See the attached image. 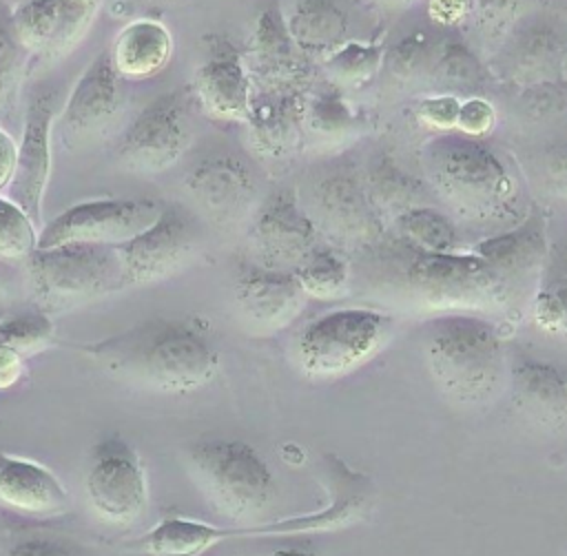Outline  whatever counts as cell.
<instances>
[{
    "instance_id": "obj_1",
    "label": "cell",
    "mask_w": 567,
    "mask_h": 556,
    "mask_svg": "<svg viewBox=\"0 0 567 556\" xmlns=\"http://www.w3.org/2000/svg\"><path fill=\"white\" fill-rule=\"evenodd\" d=\"M75 350L111 379L164 394L202 390L219 372L217 348L182 319H148Z\"/></svg>"
},
{
    "instance_id": "obj_2",
    "label": "cell",
    "mask_w": 567,
    "mask_h": 556,
    "mask_svg": "<svg viewBox=\"0 0 567 556\" xmlns=\"http://www.w3.org/2000/svg\"><path fill=\"white\" fill-rule=\"evenodd\" d=\"M436 195L463 219L501 222L514 213L518 182L503 157L478 137L443 131L423 148Z\"/></svg>"
},
{
    "instance_id": "obj_3",
    "label": "cell",
    "mask_w": 567,
    "mask_h": 556,
    "mask_svg": "<svg viewBox=\"0 0 567 556\" xmlns=\"http://www.w3.org/2000/svg\"><path fill=\"white\" fill-rule=\"evenodd\" d=\"M421 354L434 383L456 403H485L505 383L503 339L476 315L450 312L427 321L421 330Z\"/></svg>"
},
{
    "instance_id": "obj_4",
    "label": "cell",
    "mask_w": 567,
    "mask_h": 556,
    "mask_svg": "<svg viewBox=\"0 0 567 556\" xmlns=\"http://www.w3.org/2000/svg\"><path fill=\"white\" fill-rule=\"evenodd\" d=\"M184 463L208 505L233 521H257L275 498V476L261 454L237 439H202Z\"/></svg>"
},
{
    "instance_id": "obj_5",
    "label": "cell",
    "mask_w": 567,
    "mask_h": 556,
    "mask_svg": "<svg viewBox=\"0 0 567 556\" xmlns=\"http://www.w3.org/2000/svg\"><path fill=\"white\" fill-rule=\"evenodd\" d=\"M35 301L47 310L82 306L126 288L120 244L69 241L27 257Z\"/></svg>"
},
{
    "instance_id": "obj_6",
    "label": "cell",
    "mask_w": 567,
    "mask_h": 556,
    "mask_svg": "<svg viewBox=\"0 0 567 556\" xmlns=\"http://www.w3.org/2000/svg\"><path fill=\"white\" fill-rule=\"evenodd\" d=\"M392 321L372 308L330 310L295 339V361L303 374L337 379L368 363L388 341Z\"/></svg>"
},
{
    "instance_id": "obj_7",
    "label": "cell",
    "mask_w": 567,
    "mask_h": 556,
    "mask_svg": "<svg viewBox=\"0 0 567 556\" xmlns=\"http://www.w3.org/2000/svg\"><path fill=\"white\" fill-rule=\"evenodd\" d=\"M405 284L416 299L434 308H483L507 295V281L474 250H416L405 266Z\"/></svg>"
},
{
    "instance_id": "obj_8",
    "label": "cell",
    "mask_w": 567,
    "mask_h": 556,
    "mask_svg": "<svg viewBox=\"0 0 567 556\" xmlns=\"http://www.w3.org/2000/svg\"><path fill=\"white\" fill-rule=\"evenodd\" d=\"M84 487L91 509L109 525H133L148 507L144 463L120 436H106L93 445Z\"/></svg>"
},
{
    "instance_id": "obj_9",
    "label": "cell",
    "mask_w": 567,
    "mask_h": 556,
    "mask_svg": "<svg viewBox=\"0 0 567 556\" xmlns=\"http://www.w3.org/2000/svg\"><path fill=\"white\" fill-rule=\"evenodd\" d=\"M193 140L188 104L182 91H168L151 100L124 128L117 142L120 162L135 173L171 168L188 151Z\"/></svg>"
},
{
    "instance_id": "obj_10",
    "label": "cell",
    "mask_w": 567,
    "mask_h": 556,
    "mask_svg": "<svg viewBox=\"0 0 567 556\" xmlns=\"http://www.w3.org/2000/svg\"><path fill=\"white\" fill-rule=\"evenodd\" d=\"M164 204L151 197H104L78 202L47 222L38 233V246H58L69 241L124 244L148 228Z\"/></svg>"
},
{
    "instance_id": "obj_11",
    "label": "cell",
    "mask_w": 567,
    "mask_h": 556,
    "mask_svg": "<svg viewBox=\"0 0 567 556\" xmlns=\"http://www.w3.org/2000/svg\"><path fill=\"white\" fill-rule=\"evenodd\" d=\"M197 248L199 228L195 219L186 210L164 204L148 228L120 244L126 288L148 286L179 272L197 255Z\"/></svg>"
},
{
    "instance_id": "obj_12",
    "label": "cell",
    "mask_w": 567,
    "mask_h": 556,
    "mask_svg": "<svg viewBox=\"0 0 567 556\" xmlns=\"http://www.w3.org/2000/svg\"><path fill=\"white\" fill-rule=\"evenodd\" d=\"M315 239L317 224L312 215L286 188L270 193L257 206L248 228L257 264L277 270H295L315 248Z\"/></svg>"
},
{
    "instance_id": "obj_13",
    "label": "cell",
    "mask_w": 567,
    "mask_h": 556,
    "mask_svg": "<svg viewBox=\"0 0 567 556\" xmlns=\"http://www.w3.org/2000/svg\"><path fill=\"white\" fill-rule=\"evenodd\" d=\"M246 66L261 91H306L312 82V62L292 40L277 2L264 7L252 22Z\"/></svg>"
},
{
    "instance_id": "obj_14",
    "label": "cell",
    "mask_w": 567,
    "mask_h": 556,
    "mask_svg": "<svg viewBox=\"0 0 567 556\" xmlns=\"http://www.w3.org/2000/svg\"><path fill=\"white\" fill-rule=\"evenodd\" d=\"M122 104V75L113 66L111 53L100 51L82 71L62 106L58 120L62 142L71 146L100 135L117 120Z\"/></svg>"
},
{
    "instance_id": "obj_15",
    "label": "cell",
    "mask_w": 567,
    "mask_h": 556,
    "mask_svg": "<svg viewBox=\"0 0 567 556\" xmlns=\"http://www.w3.org/2000/svg\"><path fill=\"white\" fill-rule=\"evenodd\" d=\"M53 120L55 95H51V91H33L27 102L22 137L16 155V171L7 191L9 197L20 204L35 224H40L44 193L51 177Z\"/></svg>"
},
{
    "instance_id": "obj_16",
    "label": "cell",
    "mask_w": 567,
    "mask_h": 556,
    "mask_svg": "<svg viewBox=\"0 0 567 556\" xmlns=\"http://www.w3.org/2000/svg\"><path fill=\"white\" fill-rule=\"evenodd\" d=\"M193 93L199 109L219 122H244L252 104V78L246 60L226 38H208V55L197 66Z\"/></svg>"
},
{
    "instance_id": "obj_17",
    "label": "cell",
    "mask_w": 567,
    "mask_h": 556,
    "mask_svg": "<svg viewBox=\"0 0 567 556\" xmlns=\"http://www.w3.org/2000/svg\"><path fill=\"white\" fill-rule=\"evenodd\" d=\"M501 71L520 86H545L567 60V33L551 18L516 22L501 44ZM503 75V78H505Z\"/></svg>"
},
{
    "instance_id": "obj_18",
    "label": "cell",
    "mask_w": 567,
    "mask_h": 556,
    "mask_svg": "<svg viewBox=\"0 0 567 556\" xmlns=\"http://www.w3.org/2000/svg\"><path fill=\"white\" fill-rule=\"evenodd\" d=\"M186 193L217 224H230L246 213L257 193L252 168L230 153L208 155L184 177Z\"/></svg>"
},
{
    "instance_id": "obj_19",
    "label": "cell",
    "mask_w": 567,
    "mask_h": 556,
    "mask_svg": "<svg viewBox=\"0 0 567 556\" xmlns=\"http://www.w3.org/2000/svg\"><path fill=\"white\" fill-rule=\"evenodd\" d=\"M509 399L514 410L543 430L567 428V368L518 357L509 365Z\"/></svg>"
},
{
    "instance_id": "obj_20",
    "label": "cell",
    "mask_w": 567,
    "mask_h": 556,
    "mask_svg": "<svg viewBox=\"0 0 567 556\" xmlns=\"http://www.w3.org/2000/svg\"><path fill=\"white\" fill-rule=\"evenodd\" d=\"M315 224L321 222L334 237L348 241H368L377 237L381 224L365 184L350 171H332L317 179L312 188Z\"/></svg>"
},
{
    "instance_id": "obj_21",
    "label": "cell",
    "mask_w": 567,
    "mask_h": 556,
    "mask_svg": "<svg viewBox=\"0 0 567 556\" xmlns=\"http://www.w3.org/2000/svg\"><path fill=\"white\" fill-rule=\"evenodd\" d=\"M306 292L292 270L248 266L237 275L235 301L241 315L264 328L290 323L303 308Z\"/></svg>"
},
{
    "instance_id": "obj_22",
    "label": "cell",
    "mask_w": 567,
    "mask_h": 556,
    "mask_svg": "<svg viewBox=\"0 0 567 556\" xmlns=\"http://www.w3.org/2000/svg\"><path fill=\"white\" fill-rule=\"evenodd\" d=\"M306 93L303 91H264L252 97L246 115L248 144L264 159H281L301 144Z\"/></svg>"
},
{
    "instance_id": "obj_23",
    "label": "cell",
    "mask_w": 567,
    "mask_h": 556,
    "mask_svg": "<svg viewBox=\"0 0 567 556\" xmlns=\"http://www.w3.org/2000/svg\"><path fill=\"white\" fill-rule=\"evenodd\" d=\"M0 503L31 518H55L69 512L62 481L42 463L0 454Z\"/></svg>"
},
{
    "instance_id": "obj_24",
    "label": "cell",
    "mask_w": 567,
    "mask_h": 556,
    "mask_svg": "<svg viewBox=\"0 0 567 556\" xmlns=\"http://www.w3.org/2000/svg\"><path fill=\"white\" fill-rule=\"evenodd\" d=\"M330 465V485H332V503L328 509L308 514V516H297V518H286L279 523H268V525H252L244 527V536H257V534H308V532H323V529H337L343 525H350L359 516L365 514V507L370 505V485L368 481L346 467L334 456H326Z\"/></svg>"
},
{
    "instance_id": "obj_25",
    "label": "cell",
    "mask_w": 567,
    "mask_h": 556,
    "mask_svg": "<svg viewBox=\"0 0 567 556\" xmlns=\"http://www.w3.org/2000/svg\"><path fill=\"white\" fill-rule=\"evenodd\" d=\"M109 53L122 80H146L168 64L173 35L159 20L137 18L117 31Z\"/></svg>"
},
{
    "instance_id": "obj_26",
    "label": "cell",
    "mask_w": 567,
    "mask_h": 556,
    "mask_svg": "<svg viewBox=\"0 0 567 556\" xmlns=\"http://www.w3.org/2000/svg\"><path fill=\"white\" fill-rule=\"evenodd\" d=\"M545 250V219L538 210H532L520 226L474 244V253L481 255L507 284L540 266Z\"/></svg>"
},
{
    "instance_id": "obj_27",
    "label": "cell",
    "mask_w": 567,
    "mask_h": 556,
    "mask_svg": "<svg viewBox=\"0 0 567 556\" xmlns=\"http://www.w3.org/2000/svg\"><path fill=\"white\" fill-rule=\"evenodd\" d=\"M286 24L308 58L323 60L346 42L350 13L343 0H292Z\"/></svg>"
},
{
    "instance_id": "obj_28",
    "label": "cell",
    "mask_w": 567,
    "mask_h": 556,
    "mask_svg": "<svg viewBox=\"0 0 567 556\" xmlns=\"http://www.w3.org/2000/svg\"><path fill=\"white\" fill-rule=\"evenodd\" d=\"M233 536H244V527H217L193 518L171 516L151 527L140 540V547L148 554L190 556L202 554L213 545L221 543L224 538Z\"/></svg>"
},
{
    "instance_id": "obj_29",
    "label": "cell",
    "mask_w": 567,
    "mask_h": 556,
    "mask_svg": "<svg viewBox=\"0 0 567 556\" xmlns=\"http://www.w3.org/2000/svg\"><path fill=\"white\" fill-rule=\"evenodd\" d=\"M53 323L42 312H24L0 321V390L16 385L24 372V359L51 343Z\"/></svg>"
},
{
    "instance_id": "obj_30",
    "label": "cell",
    "mask_w": 567,
    "mask_h": 556,
    "mask_svg": "<svg viewBox=\"0 0 567 556\" xmlns=\"http://www.w3.org/2000/svg\"><path fill=\"white\" fill-rule=\"evenodd\" d=\"M425 80L439 93H478L487 82V71L461 38H441L434 42Z\"/></svg>"
},
{
    "instance_id": "obj_31",
    "label": "cell",
    "mask_w": 567,
    "mask_h": 556,
    "mask_svg": "<svg viewBox=\"0 0 567 556\" xmlns=\"http://www.w3.org/2000/svg\"><path fill=\"white\" fill-rule=\"evenodd\" d=\"M363 184L379 215L392 210L399 217L401 213L419 206V199L425 195L421 184L388 157H379L372 164L368 179Z\"/></svg>"
},
{
    "instance_id": "obj_32",
    "label": "cell",
    "mask_w": 567,
    "mask_h": 556,
    "mask_svg": "<svg viewBox=\"0 0 567 556\" xmlns=\"http://www.w3.org/2000/svg\"><path fill=\"white\" fill-rule=\"evenodd\" d=\"M383 42L346 40L323 58V69L339 86H361L383 69Z\"/></svg>"
},
{
    "instance_id": "obj_33",
    "label": "cell",
    "mask_w": 567,
    "mask_h": 556,
    "mask_svg": "<svg viewBox=\"0 0 567 556\" xmlns=\"http://www.w3.org/2000/svg\"><path fill=\"white\" fill-rule=\"evenodd\" d=\"M11 27L18 44L40 55L60 27V0H20L11 11Z\"/></svg>"
},
{
    "instance_id": "obj_34",
    "label": "cell",
    "mask_w": 567,
    "mask_h": 556,
    "mask_svg": "<svg viewBox=\"0 0 567 556\" xmlns=\"http://www.w3.org/2000/svg\"><path fill=\"white\" fill-rule=\"evenodd\" d=\"M303 292L315 299H332L348 286V261L332 248H312L292 270Z\"/></svg>"
},
{
    "instance_id": "obj_35",
    "label": "cell",
    "mask_w": 567,
    "mask_h": 556,
    "mask_svg": "<svg viewBox=\"0 0 567 556\" xmlns=\"http://www.w3.org/2000/svg\"><path fill=\"white\" fill-rule=\"evenodd\" d=\"M534 317L540 328L567 334V246L556 253L534 297Z\"/></svg>"
},
{
    "instance_id": "obj_36",
    "label": "cell",
    "mask_w": 567,
    "mask_h": 556,
    "mask_svg": "<svg viewBox=\"0 0 567 556\" xmlns=\"http://www.w3.org/2000/svg\"><path fill=\"white\" fill-rule=\"evenodd\" d=\"M399 228L423 253H450L456 250L454 224L441 210L419 204L399 215Z\"/></svg>"
},
{
    "instance_id": "obj_37",
    "label": "cell",
    "mask_w": 567,
    "mask_h": 556,
    "mask_svg": "<svg viewBox=\"0 0 567 556\" xmlns=\"http://www.w3.org/2000/svg\"><path fill=\"white\" fill-rule=\"evenodd\" d=\"M303 126L321 140H339L354 126V111L341 91H321L306 97Z\"/></svg>"
},
{
    "instance_id": "obj_38",
    "label": "cell",
    "mask_w": 567,
    "mask_h": 556,
    "mask_svg": "<svg viewBox=\"0 0 567 556\" xmlns=\"http://www.w3.org/2000/svg\"><path fill=\"white\" fill-rule=\"evenodd\" d=\"M434 53V40L425 31H412L383 53V69L401 84L425 80Z\"/></svg>"
},
{
    "instance_id": "obj_39",
    "label": "cell",
    "mask_w": 567,
    "mask_h": 556,
    "mask_svg": "<svg viewBox=\"0 0 567 556\" xmlns=\"http://www.w3.org/2000/svg\"><path fill=\"white\" fill-rule=\"evenodd\" d=\"M38 224L9 195L0 193V257L27 259L38 246Z\"/></svg>"
},
{
    "instance_id": "obj_40",
    "label": "cell",
    "mask_w": 567,
    "mask_h": 556,
    "mask_svg": "<svg viewBox=\"0 0 567 556\" xmlns=\"http://www.w3.org/2000/svg\"><path fill=\"white\" fill-rule=\"evenodd\" d=\"M100 0H60V27L53 42L38 55L42 62H55L66 55L89 31Z\"/></svg>"
},
{
    "instance_id": "obj_41",
    "label": "cell",
    "mask_w": 567,
    "mask_h": 556,
    "mask_svg": "<svg viewBox=\"0 0 567 556\" xmlns=\"http://www.w3.org/2000/svg\"><path fill=\"white\" fill-rule=\"evenodd\" d=\"M527 0H470V13L476 31L485 40L501 42L520 20Z\"/></svg>"
},
{
    "instance_id": "obj_42",
    "label": "cell",
    "mask_w": 567,
    "mask_h": 556,
    "mask_svg": "<svg viewBox=\"0 0 567 556\" xmlns=\"http://www.w3.org/2000/svg\"><path fill=\"white\" fill-rule=\"evenodd\" d=\"M461 100L452 93H439V95H427L419 100L416 115L419 120L436 131H454L456 128V115H458Z\"/></svg>"
},
{
    "instance_id": "obj_43",
    "label": "cell",
    "mask_w": 567,
    "mask_h": 556,
    "mask_svg": "<svg viewBox=\"0 0 567 556\" xmlns=\"http://www.w3.org/2000/svg\"><path fill=\"white\" fill-rule=\"evenodd\" d=\"M494 124H496V111L485 97L472 95L465 102H461L458 115H456L458 133L481 137V135L489 133L494 128Z\"/></svg>"
},
{
    "instance_id": "obj_44",
    "label": "cell",
    "mask_w": 567,
    "mask_h": 556,
    "mask_svg": "<svg viewBox=\"0 0 567 556\" xmlns=\"http://www.w3.org/2000/svg\"><path fill=\"white\" fill-rule=\"evenodd\" d=\"M470 0H427V16L443 27H452L467 18Z\"/></svg>"
},
{
    "instance_id": "obj_45",
    "label": "cell",
    "mask_w": 567,
    "mask_h": 556,
    "mask_svg": "<svg viewBox=\"0 0 567 556\" xmlns=\"http://www.w3.org/2000/svg\"><path fill=\"white\" fill-rule=\"evenodd\" d=\"M16 155H18V144L13 137L0 126V193L9 186L13 171H16Z\"/></svg>"
},
{
    "instance_id": "obj_46",
    "label": "cell",
    "mask_w": 567,
    "mask_h": 556,
    "mask_svg": "<svg viewBox=\"0 0 567 556\" xmlns=\"http://www.w3.org/2000/svg\"><path fill=\"white\" fill-rule=\"evenodd\" d=\"M9 554H69V549L58 540L47 538H27L22 543H16Z\"/></svg>"
},
{
    "instance_id": "obj_47",
    "label": "cell",
    "mask_w": 567,
    "mask_h": 556,
    "mask_svg": "<svg viewBox=\"0 0 567 556\" xmlns=\"http://www.w3.org/2000/svg\"><path fill=\"white\" fill-rule=\"evenodd\" d=\"M381 2L392 4V7H403V4H408V2H412V0H381Z\"/></svg>"
}]
</instances>
